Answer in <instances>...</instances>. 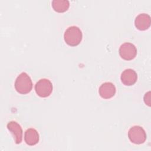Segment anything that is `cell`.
Returning <instances> with one entry per match:
<instances>
[{
  "label": "cell",
  "instance_id": "cell-1",
  "mask_svg": "<svg viewBox=\"0 0 151 151\" xmlns=\"http://www.w3.org/2000/svg\"><path fill=\"white\" fill-rule=\"evenodd\" d=\"M16 91L22 94L29 93L32 88V82L31 77L25 72L21 73L15 81Z\"/></svg>",
  "mask_w": 151,
  "mask_h": 151
},
{
  "label": "cell",
  "instance_id": "cell-2",
  "mask_svg": "<svg viewBox=\"0 0 151 151\" xmlns=\"http://www.w3.org/2000/svg\"><path fill=\"white\" fill-rule=\"evenodd\" d=\"M83 38L81 29L77 26L69 27L64 34V41L68 45L74 47L78 45Z\"/></svg>",
  "mask_w": 151,
  "mask_h": 151
},
{
  "label": "cell",
  "instance_id": "cell-3",
  "mask_svg": "<svg viewBox=\"0 0 151 151\" xmlns=\"http://www.w3.org/2000/svg\"><path fill=\"white\" fill-rule=\"evenodd\" d=\"M128 137L132 143L137 145L143 143L147 137L145 130L140 126L130 127L128 132Z\"/></svg>",
  "mask_w": 151,
  "mask_h": 151
},
{
  "label": "cell",
  "instance_id": "cell-4",
  "mask_svg": "<svg viewBox=\"0 0 151 151\" xmlns=\"http://www.w3.org/2000/svg\"><path fill=\"white\" fill-rule=\"evenodd\" d=\"M52 84L47 78H41L38 80L35 86V90L38 96L41 97H47L49 96L52 91Z\"/></svg>",
  "mask_w": 151,
  "mask_h": 151
},
{
  "label": "cell",
  "instance_id": "cell-5",
  "mask_svg": "<svg viewBox=\"0 0 151 151\" xmlns=\"http://www.w3.org/2000/svg\"><path fill=\"white\" fill-rule=\"evenodd\" d=\"M119 52L120 57L125 60H133L137 55L136 47L130 42L122 44L120 47Z\"/></svg>",
  "mask_w": 151,
  "mask_h": 151
},
{
  "label": "cell",
  "instance_id": "cell-6",
  "mask_svg": "<svg viewBox=\"0 0 151 151\" xmlns=\"http://www.w3.org/2000/svg\"><path fill=\"white\" fill-rule=\"evenodd\" d=\"M150 15L145 13L139 14L134 20V25L136 28L140 31L147 29L150 26Z\"/></svg>",
  "mask_w": 151,
  "mask_h": 151
},
{
  "label": "cell",
  "instance_id": "cell-7",
  "mask_svg": "<svg viewBox=\"0 0 151 151\" xmlns=\"http://www.w3.org/2000/svg\"><path fill=\"white\" fill-rule=\"evenodd\" d=\"M120 79L123 84L129 86H132L137 81V74L134 70L127 68L122 73Z\"/></svg>",
  "mask_w": 151,
  "mask_h": 151
},
{
  "label": "cell",
  "instance_id": "cell-8",
  "mask_svg": "<svg viewBox=\"0 0 151 151\" xmlns=\"http://www.w3.org/2000/svg\"><path fill=\"white\" fill-rule=\"evenodd\" d=\"M99 93L103 99H108L111 98L115 95L116 87L111 82H105L100 86Z\"/></svg>",
  "mask_w": 151,
  "mask_h": 151
},
{
  "label": "cell",
  "instance_id": "cell-9",
  "mask_svg": "<svg viewBox=\"0 0 151 151\" xmlns=\"http://www.w3.org/2000/svg\"><path fill=\"white\" fill-rule=\"evenodd\" d=\"M7 129L13 134L16 144H19L22 139V129L21 126L15 121H11L7 124Z\"/></svg>",
  "mask_w": 151,
  "mask_h": 151
},
{
  "label": "cell",
  "instance_id": "cell-10",
  "mask_svg": "<svg viewBox=\"0 0 151 151\" xmlns=\"http://www.w3.org/2000/svg\"><path fill=\"white\" fill-rule=\"evenodd\" d=\"M24 140L28 145H35L39 142V134L38 132L34 128L28 129L24 134Z\"/></svg>",
  "mask_w": 151,
  "mask_h": 151
},
{
  "label": "cell",
  "instance_id": "cell-11",
  "mask_svg": "<svg viewBox=\"0 0 151 151\" xmlns=\"http://www.w3.org/2000/svg\"><path fill=\"white\" fill-rule=\"evenodd\" d=\"M51 4L53 9L58 12H64L70 6V2L68 0H53Z\"/></svg>",
  "mask_w": 151,
  "mask_h": 151
},
{
  "label": "cell",
  "instance_id": "cell-12",
  "mask_svg": "<svg viewBox=\"0 0 151 151\" xmlns=\"http://www.w3.org/2000/svg\"><path fill=\"white\" fill-rule=\"evenodd\" d=\"M150 92L148 91L144 96V101L146 103V104H147L149 106H150Z\"/></svg>",
  "mask_w": 151,
  "mask_h": 151
}]
</instances>
